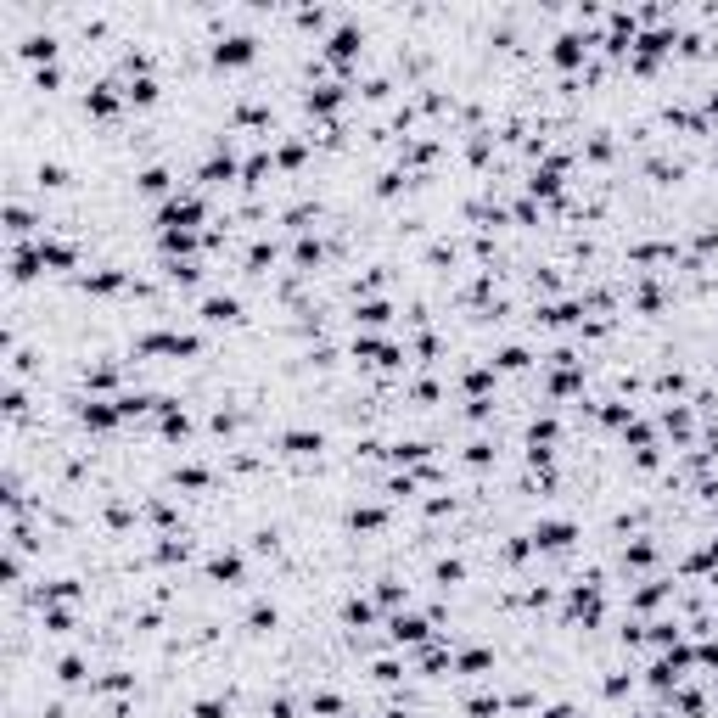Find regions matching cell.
<instances>
[{
  "label": "cell",
  "instance_id": "obj_1",
  "mask_svg": "<svg viewBox=\"0 0 718 718\" xmlns=\"http://www.w3.org/2000/svg\"><path fill=\"white\" fill-rule=\"evenodd\" d=\"M567 538H573V522H545V527L533 533V545H550L556 550V545H567Z\"/></svg>",
  "mask_w": 718,
  "mask_h": 718
},
{
  "label": "cell",
  "instance_id": "obj_2",
  "mask_svg": "<svg viewBox=\"0 0 718 718\" xmlns=\"http://www.w3.org/2000/svg\"><path fill=\"white\" fill-rule=\"evenodd\" d=\"M40 264H51V270H68V264H73V247H62V242H40Z\"/></svg>",
  "mask_w": 718,
  "mask_h": 718
},
{
  "label": "cell",
  "instance_id": "obj_3",
  "mask_svg": "<svg viewBox=\"0 0 718 718\" xmlns=\"http://www.w3.org/2000/svg\"><path fill=\"white\" fill-rule=\"evenodd\" d=\"M393 640H427V623L421 617H393Z\"/></svg>",
  "mask_w": 718,
  "mask_h": 718
},
{
  "label": "cell",
  "instance_id": "obj_4",
  "mask_svg": "<svg viewBox=\"0 0 718 718\" xmlns=\"http://www.w3.org/2000/svg\"><path fill=\"white\" fill-rule=\"evenodd\" d=\"M203 314H208V320H236V298H208Z\"/></svg>",
  "mask_w": 718,
  "mask_h": 718
},
{
  "label": "cell",
  "instance_id": "obj_5",
  "mask_svg": "<svg viewBox=\"0 0 718 718\" xmlns=\"http://www.w3.org/2000/svg\"><path fill=\"white\" fill-rule=\"evenodd\" d=\"M253 57V45L247 40H230V45H219V62H247Z\"/></svg>",
  "mask_w": 718,
  "mask_h": 718
},
{
  "label": "cell",
  "instance_id": "obj_6",
  "mask_svg": "<svg viewBox=\"0 0 718 718\" xmlns=\"http://www.w3.org/2000/svg\"><path fill=\"white\" fill-rule=\"evenodd\" d=\"M286 449H292V455H309V449H320V438H309V432H286Z\"/></svg>",
  "mask_w": 718,
  "mask_h": 718
},
{
  "label": "cell",
  "instance_id": "obj_7",
  "mask_svg": "<svg viewBox=\"0 0 718 718\" xmlns=\"http://www.w3.org/2000/svg\"><path fill=\"white\" fill-rule=\"evenodd\" d=\"M57 673H62V684H79V679H85V662H79V657H62Z\"/></svg>",
  "mask_w": 718,
  "mask_h": 718
},
{
  "label": "cell",
  "instance_id": "obj_8",
  "mask_svg": "<svg viewBox=\"0 0 718 718\" xmlns=\"http://www.w3.org/2000/svg\"><path fill=\"white\" fill-rule=\"evenodd\" d=\"M163 186H168L163 168H146V174H140V191H163Z\"/></svg>",
  "mask_w": 718,
  "mask_h": 718
},
{
  "label": "cell",
  "instance_id": "obj_9",
  "mask_svg": "<svg viewBox=\"0 0 718 718\" xmlns=\"http://www.w3.org/2000/svg\"><path fill=\"white\" fill-rule=\"evenodd\" d=\"M236 573H242L236 556H219V562H214V578H236Z\"/></svg>",
  "mask_w": 718,
  "mask_h": 718
},
{
  "label": "cell",
  "instance_id": "obj_10",
  "mask_svg": "<svg viewBox=\"0 0 718 718\" xmlns=\"http://www.w3.org/2000/svg\"><path fill=\"white\" fill-rule=\"evenodd\" d=\"M62 180H68V174H62L57 163H40V186H62Z\"/></svg>",
  "mask_w": 718,
  "mask_h": 718
},
{
  "label": "cell",
  "instance_id": "obj_11",
  "mask_svg": "<svg viewBox=\"0 0 718 718\" xmlns=\"http://www.w3.org/2000/svg\"><path fill=\"white\" fill-rule=\"evenodd\" d=\"M197 718H225V707H219V701H203V707H197Z\"/></svg>",
  "mask_w": 718,
  "mask_h": 718
}]
</instances>
